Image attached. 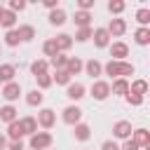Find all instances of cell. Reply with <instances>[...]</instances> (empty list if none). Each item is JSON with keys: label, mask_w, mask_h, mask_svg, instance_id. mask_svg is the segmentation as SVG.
<instances>
[{"label": "cell", "mask_w": 150, "mask_h": 150, "mask_svg": "<svg viewBox=\"0 0 150 150\" xmlns=\"http://www.w3.org/2000/svg\"><path fill=\"white\" fill-rule=\"evenodd\" d=\"M52 82H56V84H70V75L66 73V70H56V75H52Z\"/></svg>", "instance_id": "obj_33"}, {"label": "cell", "mask_w": 150, "mask_h": 150, "mask_svg": "<svg viewBox=\"0 0 150 150\" xmlns=\"http://www.w3.org/2000/svg\"><path fill=\"white\" fill-rule=\"evenodd\" d=\"M129 91H131V94H138V96H145L148 82H145V80H134V82L129 84Z\"/></svg>", "instance_id": "obj_26"}, {"label": "cell", "mask_w": 150, "mask_h": 150, "mask_svg": "<svg viewBox=\"0 0 150 150\" xmlns=\"http://www.w3.org/2000/svg\"><path fill=\"white\" fill-rule=\"evenodd\" d=\"M19 127H21V131H23V136L28 134V136H33L35 131H38V122H35V117H21L19 120Z\"/></svg>", "instance_id": "obj_12"}, {"label": "cell", "mask_w": 150, "mask_h": 150, "mask_svg": "<svg viewBox=\"0 0 150 150\" xmlns=\"http://www.w3.org/2000/svg\"><path fill=\"white\" fill-rule=\"evenodd\" d=\"M40 127H45V129H52L54 127V122H56V112L52 110V108H42L40 112H38V120H35Z\"/></svg>", "instance_id": "obj_4"}, {"label": "cell", "mask_w": 150, "mask_h": 150, "mask_svg": "<svg viewBox=\"0 0 150 150\" xmlns=\"http://www.w3.org/2000/svg\"><path fill=\"white\" fill-rule=\"evenodd\" d=\"M0 120L7 122V124L16 122V108H14V105H5V108H0Z\"/></svg>", "instance_id": "obj_20"}, {"label": "cell", "mask_w": 150, "mask_h": 150, "mask_svg": "<svg viewBox=\"0 0 150 150\" xmlns=\"http://www.w3.org/2000/svg\"><path fill=\"white\" fill-rule=\"evenodd\" d=\"M124 7H127V5H124L122 0H110V2H108L110 14H122V12H124Z\"/></svg>", "instance_id": "obj_35"}, {"label": "cell", "mask_w": 150, "mask_h": 150, "mask_svg": "<svg viewBox=\"0 0 150 150\" xmlns=\"http://www.w3.org/2000/svg\"><path fill=\"white\" fill-rule=\"evenodd\" d=\"M89 21H91V14H89V12H82V9L75 12V23H77L80 28H87Z\"/></svg>", "instance_id": "obj_27"}, {"label": "cell", "mask_w": 150, "mask_h": 150, "mask_svg": "<svg viewBox=\"0 0 150 150\" xmlns=\"http://www.w3.org/2000/svg\"><path fill=\"white\" fill-rule=\"evenodd\" d=\"M103 70H105V75H110V77H127V75H134V66L131 63H127V61H108L105 66H103Z\"/></svg>", "instance_id": "obj_1"}, {"label": "cell", "mask_w": 150, "mask_h": 150, "mask_svg": "<svg viewBox=\"0 0 150 150\" xmlns=\"http://www.w3.org/2000/svg\"><path fill=\"white\" fill-rule=\"evenodd\" d=\"M7 148H9V150H23V141H9Z\"/></svg>", "instance_id": "obj_42"}, {"label": "cell", "mask_w": 150, "mask_h": 150, "mask_svg": "<svg viewBox=\"0 0 150 150\" xmlns=\"http://www.w3.org/2000/svg\"><path fill=\"white\" fill-rule=\"evenodd\" d=\"M136 21H138L141 26H148V21H150V9H148V7H141V9L136 12Z\"/></svg>", "instance_id": "obj_34"}, {"label": "cell", "mask_w": 150, "mask_h": 150, "mask_svg": "<svg viewBox=\"0 0 150 150\" xmlns=\"http://www.w3.org/2000/svg\"><path fill=\"white\" fill-rule=\"evenodd\" d=\"M47 68H49V63H47V61H42V59H38V61H33V63H30V73H33L35 77L47 75Z\"/></svg>", "instance_id": "obj_23"}, {"label": "cell", "mask_w": 150, "mask_h": 150, "mask_svg": "<svg viewBox=\"0 0 150 150\" xmlns=\"http://www.w3.org/2000/svg\"><path fill=\"white\" fill-rule=\"evenodd\" d=\"M91 38H94V45H96V47H108V42H110V35H108L105 28L91 30Z\"/></svg>", "instance_id": "obj_13"}, {"label": "cell", "mask_w": 150, "mask_h": 150, "mask_svg": "<svg viewBox=\"0 0 150 150\" xmlns=\"http://www.w3.org/2000/svg\"><path fill=\"white\" fill-rule=\"evenodd\" d=\"M131 122H127V120H120V122H115V127H112V136L115 138H122V141H127V138H131Z\"/></svg>", "instance_id": "obj_5"}, {"label": "cell", "mask_w": 150, "mask_h": 150, "mask_svg": "<svg viewBox=\"0 0 150 150\" xmlns=\"http://www.w3.org/2000/svg\"><path fill=\"white\" fill-rule=\"evenodd\" d=\"M134 40H136V45H141V47L150 45V28H148V26H141V28H136V33H134Z\"/></svg>", "instance_id": "obj_15"}, {"label": "cell", "mask_w": 150, "mask_h": 150, "mask_svg": "<svg viewBox=\"0 0 150 150\" xmlns=\"http://www.w3.org/2000/svg\"><path fill=\"white\" fill-rule=\"evenodd\" d=\"M73 134H75V138H77V141H87V138L91 136V129H89V124H82V122H77Z\"/></svg>", "instance_id": "obj_24"}, {"label": "cell", "mask_w": 150, "mask_h": 150, "mask_svg": "<svg viewBox=\"0 0 150 150\" xmlns=\"http://www.w3.org/2000/svg\"><path fill=\"white\" fill-rule=\"evenodd\" d=\"M89 38H91V28H89V26H87V28H77V33H75V40H77V42H87Z\"/></svg>", "instance_id": "obj_36"}, {"label": "cell", "mask_w": 150, "mask_h": 150, "mask_svg": "<svg viewBox=\"0 0 150 150\" xmlns=\"http://www.w3.org/2000/svg\"><path fill=\"white\" fill-rule=\"evenodd\" d=\"M7 134H9V138H12V141H21L23 131H21V127H19V120H16V122H12V124L7 127Z\"/></svg>", "instance_id": "obj_29"}, {"label": "cell", "mask_w": 150, "mask_h": 150, "mask_svg": "<svg viewBox=\"0 0 150 150\" xmlns=\"http://www.w3.org/2000/svg\"><path fill=\"white\" fill-rule=\"evenodd\" d=\"M91 96H94L96 101H105V98L110 96V84L103 82V80H94V84H91Z\"/></svg>", "instance_id": "obj_3"}, {"label": "cell", "mask_w": 150, "mask_h": 150, "mask_svg": "<svg viewBox=\"0 0 150 150\" xmlns=\"http://www.w3.org/2000/svg\"><path fill=\"white\" fill-rule=\"evenodd\" d=\"M14 23H16V14H14V12H9V9H5V12H2V16H0V26H2V28H7V30H12V28H14Z\"/></svg>", "instance_id": "obj_17"}, {"label": "cell", "mask_w": 150, "mask_h": 150, "mask_svg": "<svg viewBox=\"0 0 150 150\" xmlns=\"http://www.w3.org/2000/svg\"><path fill=\"white\" fill-rule=\"evenodd\" d=\"M110 91H112V94H117V96H127V94H129V82L120 77V80H115V82H112Z\"/></svg>", "instance_id": "obj_18"}, {"label": "cell", "mask_w": 150, "mask_h": 150, "mask_svg": "<svg viewBox=\"0 0 150 150\" xmlns=\"http://www.w3.org/2000/svg\"><path fill=\"white\" fill-rule=\"evenodd\" d=\"M49 63L56 68V70H66V63H68V56H63V54H56V56H52L49 59Z\"/></svg>", "instance_id": "obj_32"}, {"label": "cell", "mask_w": 150, "mask_h": 150, "mask_svg": "<svg viewBox=\"0 0 150 150\" xmlns=\"http://www.w3.org/2000/svg\"><path fill=\"white\" fill-rule=\"evenodd\" d=\"M84 70H87V75H89L91 80H96V77L103 73V63H101V61H96V59H91V61H87V63H84Z\"/></svg>", "instance_id": "obj_14"}, {"label": "cell", "mask_w": 150, "mask_h": 150, "mask_svg": "<svg viewBox=\"0 0 150 150\" xmlns=\"http://www.w3.org/2000/svg\"><path fill=\"white\" fill-rule=\"evenodd\" d=\"M52 145V134H47V131H35L33 136H30V150H45V148H49Z\"/></svg>", "instance_id": "obj_2"}, {"label": "cell", "mask_w": 150, "mask_h": 150, "mask_svg": "<svg viewBox=\"0 0 150 150\" xmlns=\"http://www.w3.org/2000/svg\"><path fill=\"white\" fill-rule=\"evenodd\" d=\"M124 98H127V103H129V105H141V103H143V96H138V94H131V91H129Z\"/></svg>", "instance_id": "obj_38"}, {"label": "cell", "mask_w": 150, "mask_h": 150, "mask_svg": "<svg viewBox=\"0 0 150 150\" xmlns=\"http://www.w3.org/2000/svg\"><path fill=\"white\" fill-rule=\"evenodd\" d=\"M35 80H38V87H40V89H47V87L52 84V75H49V73H47V75H40V77H35Z\"/></svg>", "instance_id": "obj_37"}, {"label": "cell", "mask_w": 150, "mask_h": 150, "mask_svg": "<svg viewBox=\"0 0 150 150\" xmlns=\"http://www.w3.org/2000/svg\"><path fill=\"white\" fill-rule=\"evenodd\" d=\"M66 96H68L70 101H80V98L84 96V84H80V82H70L68 89H66Z\"/></svg>", "instance_id": "obj_11"}, {"label": "cell", "mask_w": 150, "mask_h": 150, "mask_svg": "<svg viewBox=\"0 0 150 150\" xmlns=\"http://www.w3.org/2000/svg\"><path fill=\"white\" fill-rule=\"evenodd\" d=\"M42 52H45L49 59H52V56H56V54H61V52H59V47H56V42H54V38H52V40H47V42L42 45Z\"/></svg>", "instance_id": "obj_31"}, {"label": "cell", "mask_w": 150, "mask_h": 150, "mask_svg": "<svg viewBox=\"0 0 150 150\" xmlns=\"http://www.w3.org/2000/svg\"><path fill=\"white\" fill-rule=\"evenodd\" d=\"M110 56H112V61H124V59L129 56L127 42H112V45H110Z\"/></svg>", "instance_id": "obj_6"}, {"label": "cell", "mask_w": 150, "mask_h": 150, "mask_svg": "<svg viewBox=\"0 0 150 150\" xmlns=\"http://www.w3.org/2000/svg\"><path fill=\"white\" fill-rule=\"evenodd\" d=\"M23 7H26L23 0H12V2H9V12H21Z\"/></svg>", "instance_id": "obj_39"}, {"label": "cell", "mask_w": 150, "mask_h": 150, "mask_svg": "<svg viewBox=\"0 0 150 150\" xmlns=\"http://www.w3.org/2000/svg\"><path fill=\"white\" fill-rule=\"evenodd\" d=\"M19 42H21V38H19V33H16L14 28L5 33V45H7V47H16Z\"/></svg>", "instance_id": "obj_30"}, {"label": "cell", "mask_w": 150, "mask_h": 150, "mask_svg": "<svg viewBox=\"0 0 150 150\" xmlns=\"http://www.w3.org/2000/svg\"><path fill=\"white\" fill-rule=\"evenodd\" d=\"M49 23L52 26H61V23H66V12L59 7V9H52L49 12Z\"/></svg>", "instance_id": "obj_25"}, {"label": "cell", "mask_w": 150, "mask_h": 150, "mask_svg": "<svg viewBox=\"0 0 150 150\" xmlns=\"http://www.w3.org/2000/svg\"><path fill=\"white\" fill-rule=\"evenodd\" d=\"M0 84H2V80H0Z\"/></svg>", "instance_id": "obj_47"}, {"label": "cell", "mask_w": 150, "mask_h": 150, "mask_svg": "<svg viewBox=\"0 0 150 150\" xmlns=\"http://www.w3.org/2000/svg\"><path fill=\"white\" fill-rule=\"evenodd\" d=\"M77 7H80L82 12H89V9L94 7V0H77Z\"/></svg>", "instance_id": "obj_40"}, {"label": "cell", "mask_w": 150, "mask_h": 150, "mask_svg": "<svg viewBox=\"0 0 150 150\" xmlns=\"http://www.w3.org/2000/svg\"><path fill=\"white\" fill-rule=\"evenodd\" d=\"M2 12H5V7H2V5H0V16H2Z\"/></svg>", "instance_id": "obj_46"}, {"label": "cell", "mask_w": 150, "mask_h": 150, "mask_svg": "<svg viewBox=\"0 0 150 150\" xmlns=\"http://www.w3.org/2000/svg\"><path fill=\"white\" fill-rule=\"evenodd\" d=\"M101 150H120V145H117L115 141H105V143L101 145Z\"/></svg>", "instance_id": "obj_43"}, {"label": "cell", "mask_w": 150, "mask_h": 150, "mask_svg": "<svg viewBox=\"0 0 150 150\" xmlns=\"http://www.w3.org/2000/svg\"><path fill=\"white\" fill-rule=\"evenodd\" d=\"M82 68H84V63H82L77 56H70V59H68V63H66V73H68L70 77H73V75H77Z\"/></svg>", "instance_id": "obj_16"}, {"label": "cell", "mask_w": 150, "mask_h": 150, "mask_svg": "<svg viewBox=\"0 0 150 150\" xmlns=\"http://www.w3.org/2000/svg\"><path fill=\"white\" fill-rule=\"evenodd\" d=\"M16 33H19L21 42H30V40L35 38V28H33V26H28V23H26V26H19V28H16Z\"/></svg>", "instance_id": "obj_21"}, {"label": "cell", "mask_w": 150, "mask_h": 150, "mask_svg": "<svg viewBox=\"0 0 150 150\" xmlns=\"http://www.w3.org/2000/svg\"><path fill=\"white\" fill-rule=\"evenodd\" d=\"M80 120H82V110H80L77 105H68V108L63 110V122H66V124L75 127Z\"/></svg>", "instance_id": "obj_7"}, {"label": "cell", "mask_w": 150, "mask_h": 150, "mask_svg": "<svg viewBox=\"0 0 150 150\" xmlns=\"http://www.w3.org/2000/svg\"><path fill=\"white\" fill-rule=\"evenodd\" d=\"M54 42H56L59 52H66V49H70V47H73V38H70V35H66V33L56 35V38H54Z\"/></svg>", "instance_id": "obj_22"}, {"label": "cell", "mask_w": 150, "mask_h": 150, "mask_svg": "<svg viewBox=\"0 0 150 150\" xmlns=\"http://www.w3.org/2000/svg\"><path fill=\"white\" fill-rule=\"evenodd\" d=\"M108 35H115V38H120V35H124V30H127V21L124 19H110V23H108Z\"/></svg>", "instance_id": "obj_9"}, {"label": "cell", "mask_w": 150, "mask_h": 150, "mask_svg": "<svg viewBox=\"0 0 150 150\" xmlns=\"http://www.w3.org/2000/svg\"><path fill=\"white\" fill-rule=\"evenodd\" d=\"M120 150H141V148H138V145H136L131 138H127V141L122 143V148H120Z\"/></svg>", "instance_id": "obj_41"}, {"label": "cell", "mask_w": 150, "mask_h": 150, "mask_svg": "<svg viewBox=\"0 0 150 150\" xmlns=\"http://www.w3.org/2000/svg\"><path fill=\"white\" fill-rule=\"evenodd\" d=\"M2 148H7V138H5V136H0V150H2Z\"/></svg>", "instance_id": "obj_45"}, {"label": "cell", "mask_w": 150, "mask_h": 150, "mask_svg": "<svg viewBox=\"0 0 150 150\" xmlns=\"http://www.w3.org/2000/svg\"><path fill=\"white\" fill-rule=\"evenodd\" d=\"M14 75H16V68H14L12 63L0 66V80H2V82H14Z\"/></svg>", "instance_id": "obj_19"}, {"label": "cell", "mask_w": 150, "mask_h": 150, "mask_svg": "<svg viewBox=\"0 0 150 150\" xmlns=\"http://www.w3.org/2000/svg\"><path fill=\"white\" fill-rule=\"evenodd\" d=\"M131 141H134L138 148H148V145H150V131H148V129H134V131H131Z\"/></svg>", "instance_id": "obj_8"}, {"label": "cell", "mask_w": 150, "mask_h": 150, "mask_svg": "<svg viewBox=\"0 0 150 150\" xmlns=\"http://www.w3.org/2000/svg\"><path fill=\"white\" fill-rule=\"evenodd\" d=\"M42 98H45V94H42V91H38V89H33V91H28V94H26V103H28V105H40V103H42Z\"/></svg>", "instance_id": "obj_28"}, {"label": "cell", "mask_w": 150, "mask_h": 150, "mask_svg": "<svg viewBox=\"0 0 150 150\" xmlns=\"http://www.w3.org/2000/svg\"><path fill=\"white\" fill-rule=\"evenodd\" d=\"M2 96H5L7 101H16V98L21 96V84H19V82H7V84L2 87Z\"/></svg>", "instance_id": "obj_10"}, {"label": "cell", "mask_w": 150, "mask_h": 150, "mask_svg": "<svg viewBox=\"0 0 150 150\" xmlns=\"http://www.w3.org/2000/svg\"><path fill=\"white\" fill-rule=\"evenodd\" d=\"M45 7L47 9H59V2L56 0H45Z\"/></svg>", "instance_id": "obj_44"}]
</instances>
